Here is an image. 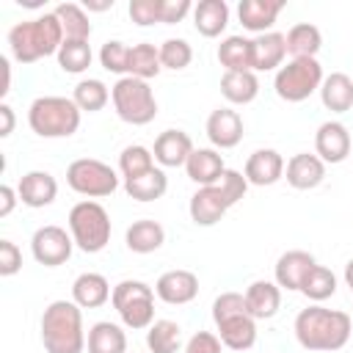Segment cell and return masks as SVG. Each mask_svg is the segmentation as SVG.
I'll use <instances>...</instances> for the list:
<instances>
[{
  "mask_svg": "<svg viewBox=\"0 0 353 353\" xmlns=\"http://www.w3.org/2000/svg\"><path fill=\"white\" fill-rule=\"evenodd\" d=\"M218 185H221V190L226 193V199H229L232 207H234V204L245 196V190H248V179H245V174H240V171H234V168H226Z\"/></svg>",
  "mask_w": 353,
  "mask_h": 353,
  "instance_id": "cell-44",
  "label": "cell"
},
{
  "mask_svg": "<svg viewBox=\"0 0 353 353\" xmlns=\"http://www.w3.org/2000/svg\"><path fill=\"white\" fill-rule=\"evenodd\" d=\"M110 99H113L116 116L127 124L143 127V124L154 121V116H157V99H154L149 80L119 77L116 85L110 88Z\"/></svg>",
  "mask_w": 353,
  "mask_h": 353,
  "instance_id": "cell-7",
  "label": "cell"
},
{
  "mask_svg": "<svg viewBox=\"0 0 353 353\" xmlns=\"http://www.w3.org/2000/svg\"><path fill=\"white\" fill-rule=\"evenodd\" d=\"M284 176H287V185L295 190H314L325 179V163L317 154L298 152L287 160Z\"/></svg>",
  "mask_w": 353,
  "mask_h": 353,
  "instance_id": "cell-16",
  "label": "cell"
},
{
  "mask_svg": "<svg viewBox=\"0 0 353 353\" xmlns=\"http://www.w3.org/2000/svg\"><path fill=\"white\" fill-rule=\"evenodd\" d=\"M14 132V110L3 102L0 105V138H8Z\"/></svg>",
  "mask_w": 353,
  "mask_h": 353,
  "instance_id": "cell-49",
  "label": "cell"
},
{
  "mask_svg": "<svg viewBox=\"0 0 353 353\" xmlns=\"http://www.w3.org/2000/svg\"><path fill=\"white\" fill-rule=\"evenodd\" d=\"M207 138L215 149H232L243 141V119L232 108H218L207 119Z\"/></svg>",
  "mask_w": 353,
  "mask_h": 353,
  "instance_id": "cell-17",
  "label": "cell"
},
{
  "mask_svg": "<svg viewBox=\"0 0 353 353\" xmlns=\"http://www.w3.org/2000/svg\"><path fill=\"white\" fill-rule=\"evenodd\" d=\"M185 171H188V176H190L199 188H207V185H218V182H221L226 165H223V157L218 154V149L199 146V149H193V154L188 157Z\"/></svg>",
  "mask_w": 353,
  "mask_h": 353,
  "instance_id": "cell-21",
  "label": "cell"
},
{
  "mask_svg": "<svg viewBox=\"0 0 353 353\" xmlns=\"http://www.w3.org/2000/svg\"><path fill=\"white\" fill-rule=\"evenodd\" d=\"M281 8H284V0H240L237 17L245 30L262 36V33H270V25L281 14Z\"/></svg>",
  "mask_w": 353,
  "mask_h": 353,
  "instance_id": "cell-20",
  "label": "cell"
},
{
  "mask_svg": "<svg viewBox=\"0 0 353 353\" xmlns=\"http://www.w3.org/2000/svg\"><path fill=\"white\" fill-rule=\"evenodd\" d=\"M323 47V33L317 25L298 22L287 30V52L292 58H314Z\"/></svg>",
  "mask_w": 353,
  "mask_h": 353,
  "instance_id": "cell-33",
  "label": "cell"
},
{
  "mask_svg": "<svg viewBox=\"0 0 353 353\" xmlns=\"http://www.w3.org/2000/svg\"><path fill=\"white\" fill-rule=\"evenodd\" d=\"M66 185L88 199H105L119 188V174L94 157H80L74 163H69L66 168Z\"/></svg>",
  "mask_w": 353,
  "mask_h": 353,
  "instance_id": "cell-10",
  "label": "cell"
},
{
  "mask_svg": "<svg viewBox=\"0 0 353 353\" xmlns=\"http://www.w3.org/2000/svg\"><path fill=\"white\" fill-rule=\"evenodd\" d=\"M320 99L331 113H345L353 108V77L345 72H331L323 77Z\"/></svg>",
  "mask_w": 353,
  "mask_h": 353,
  "instance_id": "cell-28",
  "label": "cell"
},
{
  "mask_svg": "<svg viewBox=\"0 0 353 353\" xmlns=\"http://www.w3.org/2000/svg\"><path fill=\"white\" fill-rule=\"evenodd\" d=\"M317 262H314V256L309 251H298V248L287 251L276 262V284L281 290H298L301 292V284H303V279L309 276V270Z\"/></svg>",
  "mask_w": 353,
  "mask_h": 353,
  "instance_id": "cell-22",
  "label": "cell"
},
{
  "mask_svg": "<svg viewBox=\"0 0 353 353\" xmlns=\"http://www.w3.org/2000/svg\"><path fill=\"white\" fill-rule=\"evenodd\" d=\"M221 339L212 331H196L188 342H185V353H221Z\"/></svg>",
  "mask_w": 353,
  "mask_h": 353,
  "instance_id": "cell-46",
  "label": "cell"
},
{
  "mask_svg": "<svg viewBox=\"0 0 353 353\" xmlns=\"http://www.w3.org/2000/svg\"><path fill=\"white\" fill-rule=\"evenodd\" d=\"M160 6H163V0H130L127 11H130V19L135 25L146 28V25L160 22Z\"/></svg>",
  "mask_w": 353,
  "mask_h": 353,
  "instance_id": "cell-43",
  "label": "cell"
},
{
  "mask_svg": "<svg viewBox=\"0 0 353 353\" xmlns=\"http://www.w3.org/2000/svg\"><path fill=\"white\" fill-rule=\"evenodd\" d=\"M80 113L69 97H36L28 108V124L41 138H69L80 127Z\"/></svg>",
  "mask_w": 353,
  "mask_h": 353,
  "instance_id": "cell-5",
  "label": "cell"
},
{
  "mask_svg": "<svg viewBox=\"0 0 353 353\" xmlns=\"http://www.w3.org/2000/svg\"><path fill=\"white\" fill-rule=\"evenodd\" d=\"M113 309L119 312L121 323L132 331H143L154 323V287L138 279H124L113 287Z\"/></svg>",
  "mask_w": 353,
  "mask_h": 353,
  "instance_id": "cell-8",
  "label": "cell"
},
{
  "mask_svg": "<svg viewBox=\"0 0 353 353\" xmlns=\"http://www.w3.org/2000/svg\"><path fill=\"white\" fill-rule=\"evenodd\" d=\"M284 157L276 149H256L248 160H245V179L248 185L265 188V185H276L284 176Z\"/></svg>",
  "mask_w": 353,
  "mask_h": 353,
  "instance_id": "cell-18",
  "label": "cell"
},
{
  "mask_svg": "<svg viewBox=\"0 0 353 353\" xmlns=\"http://www.w3.org/2000/svg\"><path fill=\"white\" fill-rule=\"evenodd\" d=\"M152 168H154V154H152V149H146L141 143H132L119 154V171L124 179H135Z\"/></svg>",
  "mask_w": 353,
  "mask_h": 353,
  "instance_id": "cell-40",
  "label": "cell"
},
{
  "mask_svg": "<svg viewBox=\"0 0 353 353\" xmlns=\"http://www.w3.org/2000/svg\"><path fill=\"white\" fill-rule=\"evenodd\" d=\"M218 61L226 72H254V39L226 36L218 44Z\"/></svg>",
  "mask_w": 353,
  "mask_h": 353,
  "instance_id": "cell-26",
  "label": "cell"
},
{
  "mask_svg": "<svg viewBox=\"0 0 353 353\" xmlns=\"http://www.w3.org/2000/svg\"><path fill=\"white\" fill-rule=\"evenodd\" d=\"M85 8H88V11H108V8H113V0H102V3L85 0Z\"/></svg>",
  "mask_w": 353,
  "mask_h": 353,
  "instance_id": "cell-51",
  "label": "cell"
},
{
  "mask_svg": "<svg viewBox=\"0 0 353 353\" xmlns=\"http://www.w3.org/2000/svg\"><path fill=\"white\" fill-rule=\"evenodd\" d=\"M22 268V251L11 240H0V276H14Z\"/></svg>",
  "mask_w": 353,
  "mask_h": 353,
  "instance_id": "cell-45",
  "label": "cell"
},
{
  "mask_svg": "<svg viewBox=\"0 0 353 353\" xmlns=\"http://www.w3.org/2000/svg\"><path fill=\"white\" fill-rule=\"evenodd\" d=\"M113 290L102 273H80L72 284V301L80 309H99L110 301Z\"/></svg>",
  "mask_w": 353,
  "mask_h": 353,
  "instance_id": "cell-24",
  "label": "cell"
},
{
  "mask_svg": "<svg viewBox=\"0 0 353 353\" xmlns=\"http://www.w3.org/2000/svg\"><path fill=\"white\" fill-rule=\"evenodd\" d=\"M345 284L350 287V292H353V259L345 265Z\"/></svg>",
  "mask_w": 353,
  "mask_h": 353,
  "instance_id": "cell-52",
  "label": "cell"
},
{
  "mask_svg": "<svg viewBox=\"0 0 353 353\" xmlns=\"http://www.w3.org/2000/svg\"><path fill=\"white\" fill-rule=\"evenodd\" d=\"M17 201H19V193L11 185H0V218H8Z\"/></svg>",
  "mask_w": 353,
  "mask_h": 353,
  "instance_id": "cell-48",
  "label": "cell"
},
{
  "mask_svg": "<svg viewBox=\"0 0 353 353\" xmlns=\"http://www.w3.org/2000/svg\"><path fill=\"white\" fill-rule=\"evenodd\" d=\"M72 99H74V105H77L80 110L97 113V110H102V108L108 105V99H110V91H108V85H105L102 80H97V77H88V80H80V83L74 85V91H72Z\"/></svg>",
  "mask_w": 353,
  "mask_h": 353,
  "instance_id": "cell-38",
  "label": "cell"
},
{
  "mask_svg": "<svg viewBox=\"0 0 353 353\" xmlns=\"http://www.w3.org/2000/svg\"><path fill=\"white\" fill-rule=\"evenodd\" d=\"M287 58V36L284 33H262L254 39V72H270L281 66Z\"/></svg>",
  "mask_w": 353,
  "mask_h": 353,
  "instance_id": "cell-27",
  "label": "cell"
},
{
  "mask_svg": "<svg viewBox=\"0 0 353 353\" xmlns=\"http://www.w3.org/2000/svg\"><path fill=\"white\" fill-rule=\"evenodd\" d=\"M212 320L218 325V339L223 347L234 353H245L256 342V320L245 306V295L240 292H221L212 301Z\"/></svg>",
  "mask_w": 353,
  "mask_h": 353,
  "instance_id": "cell-4",
  "label": "cell"
},
{
  "mask_svg": "<svg viewBox=\"0 0 353 353\" xmlns=\"http://www.w3.org/2000/svg\"><path fill=\"white\" fill-rule=\"evenodd\" d=\"M0 69H3V85H0V97H6L11 91V66L8 58H0Z\"/></svg>",
  "mask_w": 353,
  "mask_h": 353,
  "instance_id": "cell-50",
  "label": "cell"
},
{
  "mask_svg": "<svg viewBox=\"0 0 353 353\" xmlns=\"http://www.w3.org/2000/svg\"><path fill=\"white\" fill-rule=\"evenodd\" d=\"M72 248H74V240L72 234L63 229V226H55V223H47V226H39L30 237V251H33V259L44 268H58L63 265L69 256H72Z\"/></svg>",
  "mask_w": 353,
  "mask_h": 353,
  "instance_id": "cell-11",
  "label": "cell"
},
{
  "mask_svg": "<svg viewBox=\"0 0 353 353\" xmlns=\"http://www.w3.org/2000/svg\"><path fill=\"white\" fill-rule=\"evenodd\" d=\"M243 295L254 320H270L281 309V287L276 281H265V279L251 281Z\"/></svg>",
  "mask_w": 353,
  "mask_h": 353,
  "instance_id": "cell-23",
  "label": "cell"
},
{
  "mask_svg": "<svg viewBox=\"0 0 353 353\" xmlns=\"http://www.w3.org/2000/svg\"><path fill=\"white\" fill-rule=\"evenodd\" d=\"M190 61H193V47H190L185 39H165V41L160 44V63H163V69L179 72V69H185Z\"/></svg>",
  "mask_w": 353,
  "mask_h": 353,
  "instance_id": "cell-41",
  "label": "cell"
},
{
  "mask_svg": "<svg viewBox=\"0 0 353 353\" xmlns=\"http://www.w3.org/2000/svg\"><path fill=\"white\" fill-rule=\"evenodd\" d=\"M353 331L350 314L339 309H325L320 303L301 309L295 317V336L301 347L312 353H325V350H339L347 345Z\"/></svg>",
  "mask_w": 353,
  "mask_h": 353,
  "instance_id": "cell-1",
  "label": "cell"
},
{
  "mask_svg": "<svg viewBox=\"0 0 353 353\" xmlns=\"http://www.w3.org/2000/svg\"><path fill=\"white\" fill-rule=\"evenodd\" d=\"M221 94L232 105H248L259 94V80L254 72H223L221 77Z\"/></svg>",
  "mask_w": 353,
  "mask_h": 353,
  "instance_id": "cell-31",
  "label": "cell"
},
{
  "mask_svg": "<svg viewBox=\"0 0 353 353\" xmlns=\"http://www.w3.org/2000/svg\"><path fill=\"white\" fill-rule=\"evenodd\" d=\"M17 193H19V201L25 207L39 210V207H47V204L55 201L58 182H55V176L50 171H28L17 185Z\"/></svg>",
  "mask_w": 353,
  "mask_h": 353,
  "instance_id": "cell-19",
  "label": "cell"
},
{
  "mask_svg": "<svg viewBox=\"0 0 353 353\" xmlns=\"http://www.w3.org/2000/svg\"><path fill=\"white\" fill-rule=\"evenodd\" d=\"M83 312L74 301H52L41 314V345L47 353H83L85 350Z\"/></svg>",
  "mask_w": 353,
  "mask_h": 353,
  "instance_id": "cell-3",
  "label": "cell"
},
{
  "mask_svg": "<svg viewBox=\"0 0 353 353\" xmlns=\"http://www.w3.org/2000/svg\"><path fill=\"white\" fill-rule=\"evenodd\" d=\"M163 69L160 63V47L141 41L130 47V63H127V77H138V80H152L157 77Z\"/></svg>",
  "mask_w": 353,
  "mask_h": 353,
  "instance_id": "cell-34",
  "label": "cell"
},
{
  "mask_svg": "<svg viewBox=\"0 0 353 353\" xmlns=\"http://www.w3.org/2000/svg\"><path fill=\"white\" fill-rule=\"evenodd\" d=\"M193 141L185 130H165L154 138V163H160L163 168H179L188 163V157L193 154Z\"/></svg>",
  "mask_w": 353,
  "mask_h": 353,
  "instance_id": "cell-15",
  "label": "cell"
},
{
  "mask_svg": "<svg viewBox=\"0 0 353 353\" xmlns=\"http://www.w3.org/2000/svg\"><path fill=\"white\" fill-rule=\"evenodd\" d=\"M55 17L61 19V28H63V36L66 39L88 41L91 22H88V14H85L83 6H77V3H61V6H55Z\"/></svg>",
  "mask_w": 353,
  "mask_h": 353,
  "instance_id": "cell-36",
  "label": "cell"
},
{
  "mask_svg": "<svg viewBox=\"0 0 353 353\" xmlns=\"http://www.w3.org/2000/svg\"><path fill=\"white\" fill-rule=\"evenodd\" d=\"M190 11H193V3L190 0H163V6H160V22L163 25H176Z\"/></svg>",
  "mask_w": 353,
  "mask_h": 353,
  "instance_id": "cell-47",
  "label": "cell"
},
{
  "mask_svg": "<svg viewBox=\"0 0 353 353\" xmlns=\"http://www.w3.org/2000/svg\"><path fill=\"white\" fill-rule=\"evenodd\" d=\"M69 234L74 240V245L85 254H99L108 243H110V215L99 201H77L69 210Z\"/></svg>",
  "mask_w": 353,
  "mask_h": 353,
  "instance_id": "cell-6",
  "label": "cell"
},
{
  "mask_svg": "<svg viewBox=\"0 0 353 353\" xmlns=\"http://www.w3.org/2000/svg\"><path fill=\"white\" fill-rule=\"evenodd\" d=\"M154 295L163 301V303H171V306H182V303H190L196 295H199V279L196 273L190 270H165L157 284H154Z\"/></svg>",
  "mask_w": 353,
  "mask_h": 353,
  "instance_id": "cell-14",
  "label": "cell"
},
{
  "mask_svg": "<svg viewBox=\"0 0 353 353\" xmlns=\"http://www.w3.org/2000/svg\"><path fill=\"white\" fill-rule=\"evenodd\" d=\"M88 353H127V334L110 320H99L88 328Z\"/></svg>",
  "mask_w": 353,
  "mask_h": 353,
  "instance_id": "cell-30",
  "label": "cell"
},
{
  "mask_svg": "<svg viewBox=\"0 0 353 353\" xmlns=\"http://www.w3.org/2000/svg\"><path fill=\"white\" fill-rule=\"evenodd\" d=\"M63 41L66 36H63V28L55 11H47L28 22H17L8 30V47L19 63H36L47 55H58Z\"/></svg>",
  "mask_w": 353,
  "mask_h": 353,
  "instance_id": "cell-2",
  "label": "cell"
},
{
  "mask_svg": "<svg viewBox=\"0 0 353 353\" xmlns=\"http://www.w3.org/2000/svg\"><path fill=\"white\" fill-rule=\"evenodd\" d=\"M301 292H303L309 301H314V303L331 298V295L336 292V276H334V270H328V268H323V265H314V268L309 270V276L303 279Z\"/></svg>",
  "mask_w": 353,
  "mask_h": 353,
  "instance_id": "cell-39",
  "label": "cell"
},
{
  "mask_svg": "<svg viewBox=\"0 0 353 353\" xmlns=\"http://www.w3.org/2000/svg\"><path fill=\"white\" fill-rule=\"evenodd\" d=\"M229 207H232V204H229L226 193L221 190V185L199 188V190L190 196V204H188L190 218H193L196 226H215V223L226 215Z\"/></svg>",
  "mask_w": 353,
  "mask_h": 353,
  "instance_id": "cell-12",
  "label": "cell"
},
{
  "mask_svg": "<svg viewBox=\"0 0 353 353\" xmlns=\"http://www.w3.org/2000/svg\"><path fill=\"white\" fill-rule=\"evenodd\" d=\"M91 44L88 41H80V39H66L58 50V66L66 72V74H83L88 66H91Z\"/></svg>",
  "mask_w": 353,
  "mask_h": 353,
  "instance_id": "cell-37",
  "label": "cell"
},
{
  "mask_svg": "<svg viewBox=\"0 0 353 353\" xmlns=\"http://www.w3.org/2000/svg\"><path fill=\"white\" fill-rule=\"evenodd\" d=\"M124 243L132 254H152L165 243V229L152 218H141L132 221V226L124 234Z\"/></svg>",
  "mask_w": 353,
  "mask_h": 353,
  "instance_id": "cell-29",
  "label": "cell"
},
{
  "mask_svg": "<svg viewBox=\"0 0 353 353\" xmlns=\"http://www.w3.org/2000/svg\"><path fill=\"white\" fill-rule=\"evenodd\" d=\"M99 63H102V69H108V72H113V74H124V77H127L130 47H127L124 41H119V39L105 41V44H102V50H99Z\"/></svg>",
  "mask_w": 353,
  "mask_h": 353,
  "instance_id": "cell-42",
  "label": "cell"
},
{
  "mask_svg": "<svg viewBox=\"0 0 353 353\" xmlns=\"http://www.w3.org/2000/svg\"><path fill=\"white\" fill-rule=\"evenodd\" d=\"M146 347L152 353H176L182 347V328L174 320H154L146 328Z\"/></svg>",
  "mask_w": 353,
  "mask_h": 353,
  "instance_id": "cell-35",
  "label": "cell"
},
{
  "mask_svg": "<svg viewBox=\"0 0 353 353\" xmlns=\"http://www.w3.org/2000/svg\"><path fill=\"white\" fill-rule=\"evenodd\" d=\"M124 190L135 201H157L168 190V176H165L163 168L154 165L152 171H146V174H141L135 179H124Z\"/></svg>",
  "mask_w": 353,
  "mask_h": 353,
  "instance_id": "cell-32",
  "label": "cell"
},
{
  "mask_svg": "<svg viewBox=\"0 0 353 353\" xmlns=\"http://www.w3.org/2000/svg\"><path fill=\"white\" fill-rule=\"evenodd\" d=\"M193 25L204 39H215L229 25V6L226 0H199L193 6Z\"/></svg>",
  "mask_w": 353,
  "mask_h": 353,
  "instance_id": "cell-25",
  "label": "cell"
},
{
  "mask_svg": "<svg viewBox=\"0 0 353 353\" xmlns=\"http://www.w3.org/2000/svg\"><path fill=\"white\" fill-rule=\"evenodd\" d=\"M323 85V66L317 58H292L276 72L273 88L284 102H303Z\"/></svg>",
  "mask_w": 353,
  "mask_h": 353,
  "instance_id": "cell-9",
  "label": "cell"
},
{
  "mask_svg": "<svg viewBox=\"0 0 353 353\" xmlns=\"http://www.w3.org/2000/svg\"><path fill=\"white\" fill-rule=\"evenodd\" d=\"M350 146H353V141H350V132H347V127L342 121H323L317 127L314 149H317V157L323 163H331L334 165V163L347 160Z\"/></svg>",
  "mask_w": 353,
  "mask_h": 353,
  "instance_id": "cell-13",
  "label": "cell"
}]
</instances>
